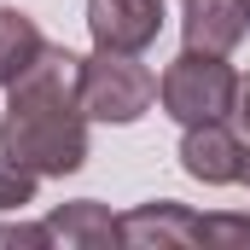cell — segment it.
<instances>
[{
  "mask_svg": "<svg viewBox=\"0 0 250 250\" xmlns=\"http://www.w3.org/2000/svg\"><path fill=\"white\" fill-rule=\"evenodd\" d=\"M245 6H250V0H245Z\"/></svg>",
  "mask_w": 250,
  "mask_h": 250,
  "instance_id": "cell-15",
  "label": "cell"
},
{
  "mask_svg": "<svg viewBox=\"0 0 250 250\" xmlns=\"http://www.w3.org/2000/svg\"><path fill=\"white\" fill-rule=\"evenodd\" d=\"M59 245L47 221H0V250H47Z\"/></svg>",
  "mask_w": 250,
  "mask_h": 250,
  "instance_id": "cell-11",
  "label": "cell"
},
{
  "mask_svg": "<svg viewBox=\"0 0 250 250\" xmlns=\"http://www.w3.org/2000/svg\"><path fill=\"white\" fill-rule=\"evenodd\" d=\"M181 169L204 187H233L245 169V140L227 123H192L181 134Z\"/></svg>",
  "mask_w": 250,
  "mask_h": 250,
  "instance_id": "cell-6",
  "label": "cell"
},
{
  "mask_svg": "<svg viewBox=\"0 0 250 250\" xmlns=\"http://www.w3.org/2000/svg\"><path fill=\"white\" fill-rule=\"evenodd\" d=\"M123 245L134 250H187L204 245V215H192L187 204L157 198V204H134L123 215Z\"/></svg>",
  "mask_w": 250,
  "mask_h": 250,
  "instance_id": "cell-5",
  "label": "cell"
},
{
  "mask_svg": "<svg viewBox=\"0 0 250 250\" xmlns=\"http://www.w3.org/2000/svg\"><path fill=\"white\" fill-rule=\"evenodd\" d=\"M0 157L35 169L41 181H64L87 163V111H82V53L53 47L6 87Z\"/></svg>",
  "mask_w": 250,
  "mask_h": 250,
  "instance_id": "cell-1",
  "label": "cell"
},
{
  "mask_svg": "<svg viewBox=\"0 0 250 250\" xmlns=\"http://www.w3.org/2000/svg\"><path fill=\"white\" fill-rule=\"evenodd\" d=\"M41 53H47L41 23L29 12H18V6H0V87H12Z\"/></svg>",
  "mask_w": 250,
  "mask_h": 250,
  "instance_id": "cell-9",
  "label": "cell"
},
{
  "mask_svg": "<svg viewBox=\"0 0 250 250\" xmlns=\"http://www.w3.org/2000/svg\"><path fill=\"white\" fill-rule=\"evenodd\" d=\"M35 187H41V175H35V169H23V163L0 157V215H12V209L35 204Z\"/></svg>",
  "mask_w": 250,
  "mask_h": 250,
  "instance_id": "cell-10",
  "label": "cell"
},
{
  "mask_svg": "<svg viewBox=\"0 0 250 250\" xmlns=\"http://www.w3.org/2000/svg\"><path fill=\"white\" fill-rule=\"evenodd\" d=\"M239 70L227 64V53H198L181 47V59L157 76V105L175 117L181 128L192 123H227L239 111Z\"/></svg>",
  "mask_w": 250,
  "mask_h": 250,
  "instance_id": "cell-2",
  "label": "cell"
},
{
  "mask_svg": "<svg viewBox=\"0 0 250 250\" xmlns=\"http://www.w3.org/2000/svg\"><path fill=\"white\" fill-rule=\"evenodd\" d=\"M157 105V76L140 64V53H87L82 59V111L87 123L128 128Z\"/></svg>",
  "mask_w": 250,
  "mask_h": 250,
  "instance_id": "cell-3",
  "label": "cell"
},
{
  "mask_svg": "<svg viewBox=\"0 0 250 250\" xmlns=\"http://www.w3.org/2000/svg\"><path fill=\"white\" fill-rule=\"evenodd\" d=\"M239 187H250V140H245V169H239Z\"/></svg>",
  "mask_w": 250,
  "mask_h": 250,
  "instance_id": "cell-14",
  "label": "cell"
},
{
  "mask_svg": "<svg viewBox=\"0 0 250 250\" xmlns=\"http://www.w3.org/2000/svg\"><path fill=\"white\" fill-rule=\"evenodd\" d=\"M169 0H87V35L99 53H146L163 35Z\"/></svg>",
  "mask_w": 250,
  "mask_h": 250,
  "instance_id": "cell-4",
  "label": "cell"
},
{
  "mask_svg": "<svg viewBox=\"0 0 250 250\" xmlns=\"http://www.w3.org/2000/svg\"><path fill=\"white\" fill-rule=\"evenodd\" d=\"M204 245H250V215H204Z\"/></svg>",
  "mask_w": 250,
  "mask_h": 250,
  "instance_id": "cell-12",
  "label": "cell"
},
{
  "mask_svg": "<svg viewBox=\"0 0 250 250\" xmlns=\"http://www.w3.org/2000/svg\"><path fill=\"white\" fill-rule=\"evenodd\" d=\"M250 29V6L245 0H187L181 12V35L198 53H233Z\"/></svg>",
  "mask_w": 250,
  "mask_h": 250,
  "instance_id": "cell-7",
  "label": "cell"
},
{
  "mask_svg": "<svg viewBox=\"0 0 250 250\" xmlns=\"http://www.w3.org/2000/svg\"><path fill=\"white\" fill-rule=\"evenodd\" d=\"M47 227H53V239L70 245V250H111V245H123V215H111L99 198L59 204V209L47 215Z\"/></svg>",
  "mask_w": 250,
  "mask_h": 250,
  "instance_id": "cell-8",
  "label": "cell"
},
{
  "mask_svg": "<svg viewBox=\"0 0 250 250\" xmlns=\"http://www.w3.org/2000/svg\"><path fill=\"white\" fill-rule=\"evenodd\" d=\"M233 117H239V123H245V134H250V76L239 82V111H233Z\"/></svg>",
  "mask_w": 250,
  "mask_h": 250,
  "instance_id": "cell-13",
  "label": "cell"
}]
</instances>
